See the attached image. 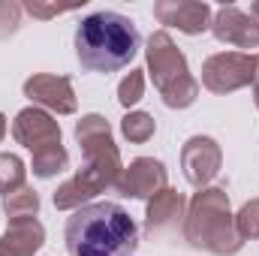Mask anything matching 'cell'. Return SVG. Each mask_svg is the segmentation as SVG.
I'll return each instance as SVG.
<instances>
[{
    "label": "cell",
    "instance_id": "6da1fadb",
    "mask_svg": "<svg viewBox=\"0 0 259 256\" xmlns=\"http://www.w3.org/2000/svg\"><path fill=\"white\" fill-rule=\"evenodd\" d=\"M75 142L81 145L84 166L55 190L58 211H75V208L88 205L97 193L115 187L118 175L124 172L121 151H118V145L112 139V127L103 115H84L81 121H75Z\"/></svg>",
    "mask_w": 259,
    "mask_h": 256
},
{
    "label": "cell",
    "instance_id": "7a4b0ae2",
    "mask_svg": "<svg viewBox=\"0 0 259 256\" xmlns=\"http://www.w3.org/2000/svg\"><path fill=\"white\" fill-rule=\"evenodd\" d=\"M64 241L69 256H133L139 250V226L118 202H91L72 211Z\"/></svg>",
    "mask_w": 259,
    "mask_h": 256
},
{
    "label": "cell",
    "instance_id": "3957f363",
    "mask_svg": "<svg viewBox=\"0 0 259 256\" xmlns=\"http://www.w3.org/2000/svg\"><path fill=\"white\" fill-rule=\"evenodd\" d=\"M139 46H142V36L133 18L112 9L91 12L75 27V58L88 72L109 75L124 69L136 58Z\"/></svg>",
    "mask_w": 259,
    "mask_h": 256
},
{
    "label": "cell",
    "instance_id": "277c9868",
    "mask_svg": "<svg viewBox=\"0 0 259 256\" xmlns=\"http://www.w3.org/2000/svg\"><path fill=\"white\" fill-rule=\"evenodd\" d=\"M184 238L190 241V247L214 256H235L241 250L244 241L235 229L229 196L223 187H202L190 199V211L184 217Z\"/></svg>",
    "mask_w": 259,
    "mask_h": 256
},
{
    "label": "cell",
    "instance_id": "5b68a950",
    "mask_svg": "<svg viewBox=\"0 0 259 256\" xmlns=\"http://www.w3.org/2000/svg\"><path fill=\"white\" fill-rule=\"evenodd\" d=\"M148 69L154 78V88L160 91L163 103L169 109H190L199 97V81L190 75V66L184 52L175 46V39L166 30H154L148 36Z\"/></svg>",
    "mask_w": 259,
    "mask_h": 256
},
{
    "label": "cell",
    "instance_id": "8992f818",
    "mask_svg": "<svg viewBox=\"0 0 259 256\" xmlns=\"http://www.w3.org/2000/svg\"><path fill=\"white\" fill-rule=\"evenodd\" d=\"M253 75H256V58L244 52H220L202 64V84L211 94L241 91L253 84Z\"/></svg>",
    "mask_w": 259,
    "mask_h": 256
},
{
    "label": "cell",
    "instance_id": "52a82bcc",
    "mask_svg": "<svg viewBox=\"0 0 259 256\" xmlns=\"http://www.w3.org/2000/svg\"><path fill=\"white\" fill-rule=\"evenodd\" d=\"M24 97L46 112L55 115H75L78 103H75V91L69 75H55V72H36L24 81Z\"/></svg>",
    "mask_w": 259,
    "mask_h": 256
},
{
    "label": "cell",
    "instance_id": "ba28073f",
    "mask_svg": "<svg viewBox=\"0 0 259 256\" xmlns=\"http://www.w3.org/2000/svg\"><path fill=\"white\" fill-rule=\"evenodd\" d=\"M223 166V151L220 145L211 139V136H190L181 148V169H184V178L193 184L196 190L208 187L217 172Z\"/></svg>",
    "mask_w": 259,
    "mask_h": 256
},
{
    "label": "cell",
    "instance_id": "9c48e42d",
    "mask_svg": "<svg viewBox=\"0 0 259 256\" xmlns=\"http://www.w3.org/2000/svg\"><path fill=\"white\" fill-rule=\"evenodd\" d=\"M166 181H169V172L160 160L139 157L130 166H124V172L115 181V190L121 196H127V199H151V196H157L160 190L169 187Z\"/></svg>",
    "mask_w": 259,
    "mask_h": 256
},
{
    "label": "cell",
    "instance_id": "30bf717a",
    "mask_svg": "<svg viewBox=\"0 0 259 256\" xmlns=\"http://www.w3.org/2000/svg\"><path fill=\"white\" fill-rule=\"evenodd\" d=\"M12 136L18 145H24L30 154L33 151H42L49 145H61V124L46 112V109H36V106H27L15 115L12 121Z\"/></svg>",
    "mask_w": 259,
    "mask_h": 256
},
{
    "label": "cell",
    "instance_id": "8fae6325",
    "mask_svg": "<svg viewBox=\"0 0 259 256\" xmlns=\"http://www.w3.org/2000/svg\"><path fill=\"white\" fill-rule=\"evenodd\" d=\"M154 18L166 27H178L187 36L211 30V6L202 0H157Z\"/></svg>",
    "mask_w": 259,
    "mask_h": 256
},
{
    "label": "cell",
    "instance_id": "7c38bea8",
    "mask_svg": "<svg viewBox=\"0 0 259 256\" xmlns=\"http://www.w3.org/2000/svg\"><path fill=\"white\" fill-rule=\"evenodd\" d=\"M211 33L223 46L259 49V21L238 6H220L217 15L211 18Z\"/></svg>",
    "mask_w": 259,
    "mask_h": 256
},
{
    "label": "cell",
    "instance_id": "4fadbf2b",
    "mask_svg": "<svg viewBox=\"0 0 259 256\" xmlns=\"http://www.w3.org/2000/svg\"><path fill=\"white\" fill-rule=\"evenodd\" d=\"M46 244V226L36 217L9 220L6 232L0 235V256H33Z\"/></svg>",
    "mask_w": 259,
    "mask_h": 256
},
{
    "label": "cell",
    "instance_id": "5bb4252c",
    "mask_svg": "<svg viewBox=\"0 0 259 256\" xmlns=\"http://www.w3.org/2000/svg\"><path fill=\"white\" fill-rule=\"evenodd\" d=\"M178 217H184V193L175 187H166L157 196L148 199V211H145V229L148 232H160L178 223Z\"/></svg>",
    "mask_w": 259,
    "mask_h": 256
},
{
    "label": "cell",
    "instance_id": "9a60e30c",
    "mask_svg": "<svg viewBox=\"0 0 259 256\" xmlns=\"http://www.w3.org/2000/svg\"><path fill=\"white\" fill-rule=\"evenodd\" d=\"M3 211L9 220H27V217H36L39 214V193L33 187H18V190L6 193L3 196Z\"/></svg>",
    "mask_w": 259,
    "mask_h": 256
},
{
    "label": "cell",
    "instance_id": "2e32d148",
    "mask_svg": "<svg viewBox=\"0 0 259 256\" xmlns=\"http://www.w3.org/2000/svg\"><path fill=\"white\" fill-rule=\"evenodd\" d=\"M66 166H69V154L64 145H49L42 151H33V157H30V169L36 178H55Z\"/></svg>",
    "mask_w": 259,
    "mask_h": 256
},
{
    "label": "cell",
    "instance_id": "e0dca14e",
    "mask_svg": "<svg viewBox=\"0 0 259 256\" xmlns=\"http://www.w3.org/2000/svg\"><path fill=\"white\" fill-rule=\"evenodd\" d=\"M24 175H27V166L21 157L15 154H0V196L24 187Z\"/></svg>",
    "mask_w": 259,
    "mask_h": 256
},
{
    "label": "cell",
    "instance_id": "ac0fdd59",
    "mask_svg": "<svg viewBox=\"0 0 259 256\" xmlns=\"http://www.w3.org/2000/svg\"><path fill=\"white\" fill-rule=\"evenodd\" d=\"M154 130H157V121H154L148 112H130L127 118L121 121V133H124V139L136 142V145L148 142V139L154 136Z\"/></svg>",
    "mask_w": 259,
    "mask_h": 256
},
{
    "label": "cell",
    "instance_id": "d6986e66",
    "mask_svg": "<svg viewBox=\"0 0 259 256\" xmlns=\"http://www.w3.org/2000/svg\"><path fill=\"white\" fill-rule=\"evenodd\" d=\"M142 97H145V69H130L127 75L121 78V84H118V103L124 109H130Z\"/></svg>",
    "mask_w": 259,
    "mask_h": 256
},
{
    "label": "cell",
    "instance_id": "ffe728a7",
    "mask_svg": "<svg viewBox=\"0 0 259 256\" xmlns=\"http://www.w3.org/2000/svg\"><path fill=\"white\" fill-rule=\"evenodd\" d=\"M235 229H238L241 241H256L259 238V199H250L241 205V211L235 214Z\"/></svg>",
    "mask_w": 259,
    "mask_h": 256
},
{
    "label": "cell",
    "instance_id": "44dd1931",
    "mask_svg": "<svg viewBox=\"0 0 259 256\" xmlns=\"http://www.w3.org/2000/svg\"><path fill=\"white\" fill-rule=\"evenodd\" d=\"M18 27H21V3L0 0V39L12 36Z\"/></svg>",
    "mask_w": 259,
    "mask_h": 256
},
{
    "label": "cell",
    "instance_id": "7402d4cb",
    "mask_svg": "<svg viewBox=\"0 0 259 256\" xmlns=\"http://www.w3.org/2000/svg\"><path fill=\"white\" fill-rule=\"evenodd\" d=\"M21 9H24V12H30L33 18H55V15L66 12L64 6H46V3H36V0H24V3H21Z\"/></svg>",
    "mask_w": 259,
    "mask_h": 256
},
{
    "label": "cell",
    "instance_id": "603a6c76",
    "mask_svg": "<svg viewBox=\"0 0 259 256\" xmlns=\"http://www.w3.org/2000/svg\"><path fill=\"white\" fill-rule=\"evenodd\" d=\"M256 58V75H253V103H256V109H259V55H253Z\"/></svg>",
    "mask_w": 259,
    "mask_h": 256
},
{
    "label": "cell",
    "instance_id": "cb8c5ba5",
    "mask_svg": "<svg viewBox=\"0 0 259 256\" xmlns=\"http://www.w3.org/2000/svg\"><path fill=\"white\" fill-rule=\"evenodd\" d=\"M3 136H6V115L0 112V142H3Z\"/></svg>",
    "mask_w": 259,
    "mask_h": 256
},
{
    "label": "cell",
    "instance_id": "d4e9b609",
    "mask_svg": "<svg viewBox=\"0 0 259 256\" xmlns=\"http://www.w3.org/2000/svg\"><path fill=\"white\" fill-rule=\"evenodd\" d=\"M250 15L259 21V0H253V6H250Z\"/></svg>",
    "mask_w": 259,
    "mask_h": 256
}]
</instances>
